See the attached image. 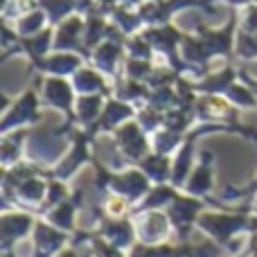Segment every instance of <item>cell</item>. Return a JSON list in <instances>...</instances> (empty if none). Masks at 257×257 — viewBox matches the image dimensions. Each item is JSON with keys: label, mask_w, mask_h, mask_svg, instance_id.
<instances>
[{"label": "cell", "mask_w": 257, "mask_h": 257, "mask_svg": "<svg viewBox=\"0 0 257 257\" xmlns=\"http://www.w3.org/2000/svg\"><path fill=\"white\" fill-rule=\"evenodd\" d=\"M156 61H147V59H133L126 57L124 59V66H122V75L128 77V79H136V81H145L149 79L151 70H154Z\"/></svg>", "instance_id": "30"}, {"label": "cell", "mask_w": 257, "mask_h": 257, "mask_svg": "<svg viewBox=\"0 0 257 257\" xmlns=\"http://www.w3.org/2000/svg\"><path fill=\"white\" fill-rule=\"evenodd\" d=\"M95 235L102 239L111 241L113 246L122 250H131L138 244V232H136V221L131 217H102L99 223L93 228Z\"/></svg>", "instance_id": "11"}, {"label": "cell", "mask_w": 257, "mask_h": 257, "mask_svg": "<svg viewBox=\"0 0 257 257\" xmlns=\"http://www.w3.org/2000/svg\"><path fill=\"white\" fill-rule=\"evenodd\" d=\"M241 79V68H237L232 61H226L221 68L210 70L208 75L199 77V79H190L192 81V90L196 95H226L235 81Z\"/></svg>", "instance_id": "14"}, {"label": "cell", "mask_w": 257, "mask_h": 257, "mask_svg": "<svg viewBox=\"0 0 257 257\" xmlns=\"http://www.w3.org/2000/svg\"><path fill=\"white\" fill-rule=\"evenodd\" d=\"M41 88L30 86L25 93H21L16 99L5 102L3 106V122H0V133L7 136L14 131H23L41 122Z\"/></svg>", "instance_id": "1"}, {"label": "cell", "mask_w": 257, "mask_h": 257, "mask_svg": "<svg viewBox=\"0 0 257 257\" xmlns=\"http://www.w3.org/2000/svg\"><path fill=\"white\" fill-rule=\"evenodd\" d=\"M212 3H223L226 7H235V9H241L246 7L248 3H253V0H212Z\"/></svg>", "instance_id": "37"}, {"label": "cell", "mask_w": 257, "mask_h": 257, "mask_svg": "<svg viewBox=\"0 0 257 257\" xmlns=\"http://www.w3.org/2000/svg\"><path fill=\"white\" fill-rule=\"evenodd\" d=\"M239 14V32L246 34H257V3H248L246 7L237 9Z\"/></svg>", "instance_id": "35"}, {"label": "cell", "mask_w": 257, "mask_h": 257, "mask_svg": "<svg viewBox=\"0 0 257 257\" xmlns=\"http://www.w3.org/2000/svg\"><path fill=\"white\" fill-rule=\"evenodd\" d=\"M165 244H167V241H165ZM165 244L147 246V244H142V241H138V244L128 250L126 257H167V248H165Z\"/></svg>", "instance_id": "36"}, {"label": "cell", "mask_w": 257, "mask_h": 257, "mask_svg": "<svg viewBox=\"0 0 257 257\" xmlns=\"http://www.w3.org/2000/svg\"><path fill=\"white\" fill-rule=\"evenodd\" d=\"M84 32H86V16L75 12L54 25V43L52 52H79L84 54ZM86 57V54H84Z\"/></svg>", "instance_id": "12"}, {"label": "cell", "mask_w": 257, "mask_h": 257, "mask_svg": "<svg viewBox=\"0 0 257 257\" xmlns=\"http://www.w3.org/2000/svg\"><path fill=\"white\" fill-rule=\"evenodd\" d=\"M124 48H126V57L133 59H147V61H156V52L154 48L149 45V41L140 34H133L124 41Z\"/></svg>", "instance_id": "32"}, {"label": "cell", "mask_w": 257, "mask_h": 257, "mask_svg": "<svg viewBox=\"0 0 257 257\" xmlns=\"http://www.w3.org/2000/svg\"><path fill=\"white\" fill-rule=\"evenodd\" d=\"M257 194V174L255 178H250L248 183L244 185H237V187H226V190L219 194V201L221 203H235V201H250Z\"/></svg>", "instance_id": "31"}, {"label": "cell", "mask_w": 257, "mask_h": 257, "mask_svg": "<svg viewBox=\"0 0 257 257\" xmlns=\"http://www.w3.org/2000/svg\"><path fill=\"white\" fill-rule=\"evenodd\" d=\"M208 201L205 199H199V196H190L185 192L178 194V199L169 205L165 212H167L169 221H172V228H174V239H190L192 232L196 230V219L199 214L208 208Z\"/></svg>", "instance_id": "4"}, {"label": "cell", "mask_w": 257, "mask_h": 257, "mask_svg": "<svg viewBox=\"0 0 257 257\" xmlns=\"http://www.w3.org/2000/svg\"><path fill=\"white\" fill-rule=\"evenodd\" d=\"M187 133H176L172 128L163 126L158 128L156 133H151V149L158 151V154H167V156H174L178 151V147L183 145Z\"/></svg>", "instance_id": "27"}, {"label": "cell", "mask_w": 257, "mask_h": 257, "mask_svg": "<svg viewBox=\"0 0 257 257\" xmlns=\"http://www.w3.org/2000/svg\"><path fill=\"white\" fill-rule=\"evenodd\" d=\"M41 99L45 106L54 108L63 115V124L57 131H66V128L75 126V102H77V90L68 77H43L41 79Z\"/></svg>", "instance_id": "3"}, {"label": "cell", "mask_w": 257, "mask_h": 257, "mask_svg": "<svg viewBox=\"0 0 257 257\" xmlns=\"http://www.w3.org/2000/svg\"><path fill=\"white\" fill-rule=\"evenodd\" d=\"M136 115H138V106H133V104H128V102H122V99H117V97H108L99 120L90 128H86V131L93 138L97 136V133H108V136H113V133L122 124H126L128 120H136Z\"/></svg>", "instance_id": "15"}, {"label": "cell", "mask_w": 257, "mask_h": 257, "mask_svg": "<svg viewBox=\"0 0 257 257\" xmlns=\"http://www.w3.org/2000/svg\"><path fill=\"white\" fill-rule=\"evenodd\" d=\"M194 111H196L199 122H219V124L241 126L239 122H237L239 108H235L226 97H221V95H199Z\"/></svg>", "instance_id": "17"}, {"label": "cell", "mask_w": 257, "mask_h": 257, "mask_svg": "<svg viewBox=\"0 0 257 257\" xmlns=\"http://www.w3.org/2000/svg\"><path fill=\"white\" fill-rule=\"evenodd\" d=\"M48 187H50V178L41 176V174H32V176L23 178L14 192L9 194V199H5V208H23L30 212H41L48 196Z\"/></svg>", "instance_id": "7"}, {"label": "cell", "mask_w": 257, "mask_h": 257, "mask_svg": "<svg viewBox=\"0 0 257 257\" xmlns=\"http://www.w3.org/2000/svg\"><path fill=\"white\" fill-rule=\"evenodd\" d=\"M108 18H111V23L126 39L133 34H140V32L145 30V21H142L140 12L131 9V7H124V5H115V7L111 9V14H108Z\"/></svg>", "instance_id": "24"}, {"label": "cell", "mask_w": 257, "mask_h": 257, "mask_svg": "<svg viewBox=\"0 0 257 257\" xmlns=\"http://www.w3.org/2000/svg\"><path fill=\"white\" fill-rule=\"evenodd\" d=\"M228 257H235V255H228ZM237 257H244V253H241V255H237Z\"/></svg>", "instance_id": "41"}, {"label": "cell", "mask_w": 257, "mask_h": 257, "mask_svg": "<svg viewBox=\"0 0 257 257\" xmlns=\"http://www.w3.org/2000/svg\"><path fill=\"white\" fill-rule=\"evenodd\" d=\"M136 221V232H138V241L147 246H160L165 241L174 239V228L169 221L165 210H147V212H138L133 214Z\"/></svg>", "instance_id": "8"}, {"label": "cell", "mask_w": 257, "mask_h": 257, "mask_svg": "<svg viewBox=\"0 0 257 257\" xmlns=\"http://www.w3.org/2000/svg\"><path fill=\"white\" fill-rule=\"evenodd\" d=\"M79 3L81 0H36V5L48 14L52 27L59 25L61 21H66L75 12H79Z\"/></svg>", "instance_id": "26"}, {"label": "cell", "mask_w": 257, "mask_h": 257, "mask_svg": "<svg viewBox=\"0 0 257 257\" xmlns=\"http://www.w3.org/2000/svg\"><path fill=\"white\" fill-rule=\"evenodd\" d=\"M126 59V48L124 41L120 39H106L104 43H99L97 48L90 52L88 63H93L99 72L108 77V79L115 81L122 75V66H124Z\"/></svg>", "instance_id": "13"}, {"label": "cell", "mask_w": 257, "mask_h": 257, "mask_svg": "<svg viewBox=\"0 0 257 257\" xmlns=\"http://www.w3.org/2000/svg\"><path fill=\"white\" fill-rule=\"evenodd\" d=\"M142 36L149 41V45L154 48L156 59L163 57V63L172 66L176 72H181L185 77L187 68L181 59V45L185 41L187 32L178 30L174 23H167V25H154V27H145L142 30Z\"/></svg>", "instance_id": "2"}, {"label": "cell", "mask_w": 257, "mask_h": 257, "mask_svg": "<svg viewBox=\"0 0 257 257\" xmlns=\"http://www.w3.org/2000/svg\"><path fill=\"white\" fill-rule=\"evenodd\" d=\"M172 165L174 158L167 154H158V151H151L147 158H142L138 163V167L147 174L151 183H172Z\"/></svg>", "instance_id": "22"}, {"label": "cell", "mask_w": 257, "mask_h": 257, "mask_svg": "<svg viewBox=\"0 0 257 257\" xmlns=\"http://www.w3.org/2000/svg\"><path fill=\"white\" fill-rule=\"evenodd\" d=\"M72 244V235L61 228L52 226L43 217L36 219V226L32 230V255L30 257H54L66 246Z\"/></svg>", "instance_id": "9"}, {"label": "cell", "mask_w": 257, "mask_h": 257, "mask_svg": "<svg viewBox=\"0 0 257 257\" xmlns=\"http://www.w3.org/2000/svg\"><path fill=\"white\" fill-rule=\"evenodd\" d=\"M111 138L115 142L117 154L124 158V165H138L154 151L151 149V136L138 124V120H128Z\"/></svg>", "instance_id": "5"}, {"label": "cell", "mask_w": 257, "mask_h": 257, "mask_svg": "<svg viewBox=\"0 0 257 257\" xmlns=\"http://www.w3.org/2000/svg\"><path fill=\"white\" fill-rule=\"evenodd\" d=\"M12 27L23 39H25V36H36L39 32H43L45 27H50V18L43 9L36 7V9H32V12L23 14L21 18H16V21L12 23Z\"/></svg>", "instance_id": "25"}, {"label": "cell", "mask_w": 257, "mask_h": 257, "mask_svg": "<svg viewBox=\"0 0 257 257\" xmlns=\"http://www.w3.org/2000/svg\"><path fill=\"white\" fill-rule=\"evenodd\" d=\"M235 59H239V61H257V34L237 32Z\"/></svg>", "instance_id": "34"}, {"label": "cell", "mask_w": 257, "mask_h": 257, "mask_svg": "<svg viewBox=\"0 0 257 257\" xmlns=\"http://www.w3.org/2000/svg\"><path fill=\"white\" fill-rule=\"evenodd\" d=\"M27 140H30V133H27V128L3 136V145H0V163H3V169L14 167V165L21 163Z\"/></svg>", "instance_id": "23"}, {"label": "cell", "mask_w": 257, "mask_h": 257, "mask_svg": "<svg viewBox=\"0 0 257 257\" xmlns=\"http://www.w3.org/2000/svg\"><path fill=\"white\" fill-rule=\"evenodd\" d=\"M246 208H248V210H250V212H253V214H255V217H257V194L253 196V199H250V203H248V205H246Z\"/></svg>", "instance_id": "40"}, {"label": "cell", "mask_w": 257, "mask_h": 257, "mask_svg": "<svg viewBox=\"0 0 257 257\" xmlns=\"http://www.w3.org/2000/svg\"><path fill=\"white\" fill-rule=\"evenodd\" d=\"M136 120H138V124H140L151 136V133H156L158 128H163V124H165V113L151 108L149 104H142V106H138Z\"/></svg>", "instance_id": "33"}, {"label": "cell", "mask_w": 257, "mask_h": 257, "mask_svg": "<svg viewBox=\"0 0 257 257\" xmlns=\"http://www.w3.org/2000/svg\"><path fill=\"white\" fill-rule=\"evenodd\" d=\"M77 95H106L113 97V79L99 72L93 63H84L75 75L70 77Z\"/></svg>", "instance_id": "19"}, {"label": "cell", "mask_w": 257, "mask_h": 257, "mask_svg": "<svg viewBox=\"0 0 257 257\" xmlns=\"http://www.w3.org/2000/svg\"><path fill=\"white\" fill-rule=\"evenodd\" d=\"M84 199H86V192L81 190H72V194L68 196L63 203L54 205L52 210H48L45 214H41V217L45 219V221H50L52 226L61 228V230L70 232V235H75L77 232V214L84 210Z\"/></svg>", "instance_id": "18"}, {"label": "cell", "mask_w": 257, "mask_h": 257, "mask_svg": "<svg viewBox=\"0 0 257 257\" xmlns=\"http://www.w3.org/2000/svg\"><path fill=\"white\" fill-rule=\"evenodd\" d=\"M39 214L23 208H5L0 217V241H3V253H12V248L25 237H32V230L36 226Z\"/></svg>", "instance_id": "6"}, {"label": "cell", "mask_w": 257, "mask_h": 257, "mask_svg": "<svg viewBox=\"0 0 257 257\" xmlns=\"http://www.w3.org/2000/svg\"><path fill=\"white\" fill-rule=\"evenodd\" d=\"M223 97H226L235 108H239V111L257 108V97H255V93L250 90V86L246 84L244 79L235 81V84H232L230 88H228V93L223 95Z\"/></svg>", "instance_id": "28"}, {"label": "cell", "mask_w": 257, "mask_h": 257, "mask_svg": "<svg viewBox=\"0 0 257 257\" xmlns=\"http://www.w3.org/2000/svg\"><path fill=\"white\" fill-rule=\"evenodd\" d=\"M70 194H72V190L68 187V181H61V178H50L48 196H45V203H43V208H41L39 217H41V214H45L48 210H52L54 205L63 203V201H66Z\"/></svg>", "instance_id": "29"}, {"label": "cell", "mask_w": 257, "mask_h": 257, "mask_svg": "<svg viewBox=\"0 0 257 257\" xmlns=\"http://www.w3.org/2000/svg\"><path fill=\"white\" fill-rule=\"evenodd\" d=\"M241 79H244L246 84L250 86V90H253V93H255V97H257V77H250L246 70H241Z\"/></svg>", "instance_id": "38"}, {"label": "cell", "mask_w": 257, "mask_h": 257, "mask_svg": "<svg viewBox=\"0 0 257 257\" xmlns=\"http://www.w3.org/2000/svg\"><path fill=\"white\" fill-rule=\"evenodd\" d=\"M214 169H217V158H214L212 151L203 149L199 154V160H196L194 169H192L190 176H187L185 185L181 187V192L208 201L210 194L214 192V178H217Z\"/></svg>", "instance_id": "10"}, {"label": "cell", "mask_w": 257, "mask_h": 257, "mask_svg": "<svg viewBox=\"0 0 257 257\" xmlns=\"http://www.w3.org/2000/svg\"><path fill=\"white\" fill-rule=\"evenodd\" d=\"M54 257H77V248H75V244H70V246H66V248L61 250V253H57Z\"/></svg>", "instance_id": "39"}, {"label": "cell", "mask_w": 257, "mask_h": 257, "mask_svg": "<svg viewBox=\"0 0 257 257\" xmlns=\"http://www.w3.org/2000/svg\"><path fill=\"white\" fill-rule=\"evenodd\" d=\"M178 194H181V190L174 187L172 183H156V185H151V190L147 192L145 199L133 208V214L147 212V210H167L169 205L178 199Z\"/></svg>", "instance_id": "20"}, {"label": "cell", "mask_w": 257, "mask_h": 257, "mask_svg": "<svg viewBox=\"0 0 257 257\" xmlns=\"http://www.w3.org/2000/svg\"><path fill=\"white\" fill-rule=\"evenodd\" d=\"M106 95H77L75 102V120L77 126L90 128L99 120L104 106H106Z\"/></svg>", "instance_id": "21"}, {"label": "cell", "mask_w": 257, "mask_h": 257, "mask_svg": "<svg viewBox=\"0 0 257 257\" xmlns=\"http://www.w3.org/2000/svg\"><path fill=\"white\" fill-rule=\"evenodd\" d=\"M5 257H14V255H12V253H7V255H5Z\"/></svg>", "instance_id": "42"}, {"label": "cell", "mask_w": 257, "mask_h": 257, "mask_svg": "<svg viewBox=\"0 0 257 257\" xmlns=\"http://www.w3.org/2000/svg\"><path fill=\"white\" fill-rule=\"evenodd\" d=\"M39 75L43 77H68L70 79L84 63H88V59L79 52H50L48 57L30 61Z\"/></svg>", "instance_id": "16"}]
</instances>
